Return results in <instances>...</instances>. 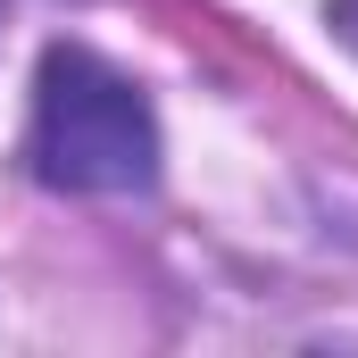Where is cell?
Returning a JSON list of instances; mask_svg holds the SVG:
<instances>
[{
  "label": "cell",
  "instance_id": "6da1fadb",
  "mask_svg": "<svg viewBox=\"0 0 358 358\" xmlns=\"http://www.w3.org/2000/svg\"><path fill=\"white\" fill-rule=\"evenodd\" d=\"M34 176L50 192H92L125 200L159 183V117L84 42H50L34 76Z\"/></svg>",
  "mask_w": 358,
  "mask_h": 358
},
{
  "label": "cell",
  "instance_id": "7a4b0ae2",
  "mask_svg": "<svg viewBox=\"0 0 358 358\" xmlns=\"http://www.w3.org/2000/svg\"><path fill=\"white\" fill-rule=\"evenodd\" d=\"M325 25H334V42H342V50H358V0H334V8H325Z\"/></svg>",
  "mask_w": 358,
  "mask_h": 358
}]
</instances>
